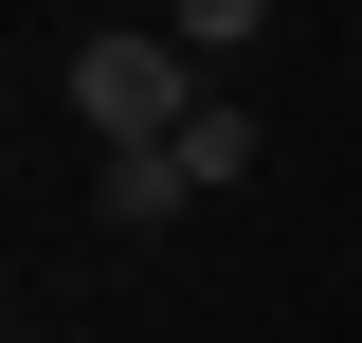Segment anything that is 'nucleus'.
I'll return each instance as SVG.
<instances>
[{"label":"nucleus","instance_id":"3","mask_svg":"<svg viewBox=\"0 0 362 343\" xmlns=\"http://www.w3.org/2000/svg\"><path fill=\"white\" fill-rule=\"evenodd\" d=\"M181 181H199V199H218V181H254V109H235V90H199V127H181Z\"/></svg>","mask_w":362,"mask_h":343},{"label":"nucleus","instance_id":"1","mask_svg":"<svg viewBox=\"0 0 362 343\" xmlns=\"http://www.w3.org/2000/svg\"><path fill=\"white\" fill-rule=\"evenodd\" d=\"M73 109H90V145H181L199 127V54L181 37H90L73 54Z\"/></svg>","mask_w":362,"mask_h":343},{"label":"nucleus","instance_id":"4","mask_svg":"<svg viewBox=\"0 0 362 343\" xmlns=\"http://www.w3.org/2000/svg\"><path fill=\"white\" fill-rule=\"evenodd\" d=\"M254 18H272V0H163V37L199 54V73H218V54H254Z\"/></svg>","mask_w":362,"mask_h":343},{"label":"nucleus","instance_id":"2","mask_svg":"<svg viewBox=\"0 0 362 343\" xmlns=\"http://www.w3.org/2000/svg\"><path fill=\"white\" fill-rule=\"evenodd\" d=\"M90 199H109V235H163L199 181H181V145H90Z\"/></svg>","mask_w":362,"mask_h":343}]
</instances>
